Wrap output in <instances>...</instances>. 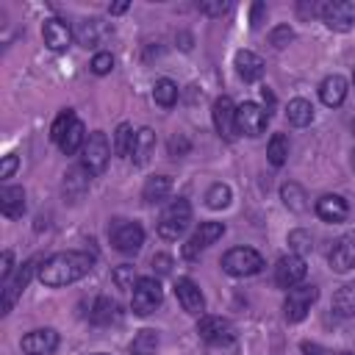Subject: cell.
Returning <instances> with one entry per match:
<instances>
[{"mask_svg": "<svg viewBox=\"0 0 355 355\" xmlns=\"http://www.w3.org/2000/svg\"><path fill=\"white\" fill-rule=\"evenodd\" d=\"M280 197H283V202L291 208V211H305V189L302 186H297V183H286L283 189H280Z\"/></svg>", "mask_w": 355, "mask_h": 355, "instance_id": "cell-36", "label": "cell"}, {"mask_svg": "<svg viewBox=\"0 0 355 355\" xmlns=\"http://www.w3.org/2000/svg\"><path fill=\"white\" fill-rule=\"evenodd\" d=\"M153 100L161 105V108H172L178 103V83L169 80V78H158L155 86H153Z\"/></svg>", "mask_w": 355, "mask_h": 355, "instance_id": "cell-30", "label": "cell"}, {"mask_svg": "<svg viewBox=\"0 0 355 355\" xmlns=\"http://www.w3.org/2000/svg\"><path fill=\"white\" fill-rule=\"evenodd\" d=\"M269 125V111L261 108L258 103L247 100L241 105H236V133L244 136H261Z\"/></svg>", "mask_w": 355, "mask_h": 355, "instance_id": "cell-8", "label": "cell"}, {"mask_svg": "<svg viewBox=\"0 0 355 355\" xmlns=\"http://www.w3.org/2000/svg\"><path fill=\"white\" fill-rule=\"evenodd\" d=\"M164 302V288L155 277H139V283L133 286V297H130V308L139 316H150L158 305Z\"/></svg>", "mask_w": 355, "mask_h": 355, "instance_id": "cell-6", "label": "cell"}, {"mask_svg": "<svg viewBox=\"0 0 355 355\" xmlns=\"http://www.w3.org/2000/svg\"><path fill=\"white\" fill-rule=\"evenodd\" d=\"M89 180H92V175L86 172V166H72L64 175V191H67V197L69 200H78L89 189Z\"/></svg>", "mask_w": 355, "mask_h": 355, "instance_id": "cell-26", "label": "cell"}, {"mask_svg": "<svg viewBox=\"0 0 355 355\" xmlns=\"http://www.w3.org/2000/svg\"><path fill=\"white\" fill-rule=\"evenodd\" d=\"M75 119H78V116H75V111H72V108H64V111L55 116L53 128H50V139H53L55 144H61V139L69 133V128L75 125Z\"/></svg>", "mask_w": 355, "mask_h": 355, "instance_id": "cell-35", "label": "cell"}, {"mask_svg": "<svg viewBox=\"0 0 355 355\" xmlns=\"http://www.w3.org/2000/svg\"><path fill=\"white\" fill-rule=\"evenodd\" d=\"M108 239L111 244L125 252V255H133L141 250L144 244V227L139 222H128V219H114L111 227H108Z\"/></svg>", "mask_w": 355, "mask_h": 355, "instance_id": "cell-5", "label": "cell"}, {"mask_svg": "<svg viewBox=\"0 0 355 355\" xmlns=\"http://www.w3.org/2000/svg\"><path fill=\"white\" fill-rule=\"evenodd\" d=\"M33 269H36V258L25 261V263L17 269V275H11V280H6V283H3V302H0V313H3V316H6V313L14 308L17 297H19V294L25 291V286L31 283Z\"/></svg>", "mask_w": 355, "mask_h": 355, "instance_id": "cell-11", "label": "cell"}, {"mask_svg": "<svg viewBox=\"0 0 355 355\" xmlns=\"http://www.w3.org/2000/svg\"><path fill=\"white\" fill-rule=\"evenodd\" d=\"M153 269H155L158 275H169V269H172V258H169V255H164V252L153 255Z\"/></svg>", "mask_w": 355, "mask_h": 355, "instance_id": "cell-43", "label": "cell"}, {"mask_svg": "<svg viewBox=\"0 0 355 355\" xmlns=\"http://www.w3.org/2000/svg\"><path fill=\"white\" fill-rule=\"evenodd\" d=\"M291 39H294V31H291L288 25H277V28L269 33V42H272L277 50H280V47H286Z\"/></svg>", "mask_w": 355, "mask_h": 355, "instance_id": "cell-40", "label": "cell"}, {"mask_svg": "<svg viewBox=\"0 0 355 355\" xmlns=\"http://www.w3.org/2000/svg\"><path fill=\"white\" fill-rule=\"evenodd\" d=\"M175 297L180 302V308L191 316H202L205 311V297L200 291V286L191 280V277H178L175 280Z\"/></svg>", "mask_w": 355, "mask_h": 355, "instance_id": "cell-14", "label": "cell"}, {"mask_svg": "<svg viewBox=\"0 0 355 355\" xmlns=\"http://www.w3.org/2000/svg\"><path fill=\"white\" fill-rule=\"evenodd\" d=\"M169 191H172V180L166 175H155L144 183L141 197H144V202H161V200H166Z\"/></svg>", "mask_w": 355, "mask_h": 355, "instance_id": "cell-28", "label": "cell"}, {"mask_svg": "<svg viewBox=\"0 0 355 355\" xmlns=\"http://www.w3.org/2000/svg\"><path fill=\"white\" fill-rule=\"evenodd\" d=\"M202 14H208V17H222L227 8H230V3H222V0H216V3H200L197 6Z\"/></svg>", "mask_w": 355, "mask_h": 355, "instance_id": "cell-41", "label": "cell"}, {"mask_svg": "<svg viewBox=\"0 0 355 355\" xmlns=\"http://www.w3.org/2000/svg\"><path fill=\"white\" fill-rule=\"evenodd\" d=\"M316 297H319V288L311 286V283H300V286L288 288L286 302H283V313H286V319H288V322H302V319L308 316L311 305L316 302Z\"/></svg>", "mask_w": 355, "mask_h": 355, "instance_id": "cell-7", "label": "cell"}, {"mask_svg": "<svg viewBox=\"0 0 355 355\" xmlns=\"http://www.w3.org/2000/svg\"><path fill=\"white\" fill-rule=\"evenodd\" d=\"M17 164H19V158L17 155H6L3 158V166H0V178L6 180V178H11L14 175V169H17Z\"/></svg>", "mask_w": 355, "mask_h": 355, "instance_id": "cell-44", "label": "cell"}, {"mask_svg": "<svg viewBox=\"0 0 355 355\" xmlns=\"http://www.w3.org/2000/svg\"><path fill=\"white\" fill-rule=\"evenodd\" d=\"M130 147H133V128L128 122H122L114 133V153L116 155H130Z\"/></svg>", "mask_w": 355, "mask_h": 355, "instance_id": "cell-37", "label": "cell"}, {"mask_svg": "<svg viewBox=\"0 0 355 355\" xmlns=\"http://www.w3.org/2000/svg\"><path fill=\"white\" fill-rule=\"evenodd\" d=\"M352 80H355V72H352Z\"/></svg>", "mask_w": 355, "mask_h": 355, "instance_id": "cell-53", "label": "cell"}, {"mask_svg": "<svg viewBox=\"0 0 355 355\" xmlns=\"http://www.w3.org/2000/svg\"><path fill=\"white\" fill-rule=\"evenodd\" d=\"M197 333H200V338L211 349L225 347V344H233V324L227 319H222V316H200Z\"/></svg>", "mask_w": 355, "mask_h": 355, "instance_id": "cell-10", "label": "cell"}, {"mask_svg": "<svg viewBox=\"0 0 355 355\" xmlns=\"http://www.w3.org/2000/svg\"><path fill=\"white\" fill-rule=\"evenodd\" d=\"M225 236V225L222 222H202L197 230H194V236L183 244V258H189V261H194L197 255H200V250H205V247H211L216 239H222Z\"/></svg>", "mask_w": 355, "mask_h": 355, "instance_id": "cell-13", "label": "cell"}, {"mask_svg": "<svg viewBox=\"0 0 355 355\" xmlns=\"http://www.w3.org/2000/svg\"><path fill=\"white\" fill-rule=\"evenodd\" d=\"M92 355H105V352H92Z\"/></svg>", "mask_w": 355, "mask_h": 355, "instance_id": "cell-52", "label": "cell"}, {"mask_svg": "<svg viewBox=\"0 0 355 355\" xmlns=\"http://www.w3.org/2000/svg\"><path fill=\"white\" fill-rule=\"evenodd\" d=\"M305 272H308V266H305V258L302 255H297V252L283 255L277 261V266H275V283L280 288H294V286L302 283Z\"/></svg>", "mask_w": 355, "mask_h": 355, "instance_id": "cell-12", "label": "cell"}, {"mask_svg": "<svg viewBox=\"0 0 355 355\" xmlns=\"http://www.w3.org/2000/svg\"><path fill=\"white\" fill-rule=\"evenodd\" d=\"M302 352L305 355H324V349L319 344H311V341H302Z\"/></svg>", "mask_w": 355, "mask_h": 355, "instance_id": "cell-47", "label": "cell"}, {"mask_svg": "<svg viewBox=\"0 0 355 355\" xmlns=\"http://www.w3.org/2000/svg\"><path fill=\"white\" fill-rule=\"evenodd\" d=\"M86 139H89V136H86L83 122H80V119H75V125L69 128V133L61 139V144H58V147H61V153H64V155H75L78 150H83Z\"/></svg>", "mask_w": 355, "mask_h": 355, "instance_id": "cell-31", "label": "cell"}, {"mask_svg": "<svg viewBox=\"0 0 355 355\" xmlns=\"http://www.w3.org/2000/svg\"><path fill=\"white\" fill-rule=\"evenodd\" d=\"M222 269L230 277H252L263 269V255L252 247H233L222 255Z\"/></svg>", "mask_w": 355, "mask_h": 355, "instance_id": "cell-3", "label": "cell"}, {"mask_svg": "<svg viewBox=\"0 0 355 355\" xmlns=\"http://www.w3.org/2000/svg\"><path fill=\"white\" fill-rule=\"evenodd\" d=\"M94 266V258L89 252H80V250H64V252H55L50 258L42 261V266L36 269L39 272V280L50 288H61V286H69L80 277H86Z\"/></svg>", "mask_w": 355, "mask_h": 355, "instance_id": "cell-1", "label": "cell"}, {"mask_svg": "<svg viewBox=\"0 0 355 355\" xmlns=\"http://www.w3.org/2000/svg\"><path fill=\"white\" fill-rule=\"evenodd\" d=\"M122 11H128V3H114L111 6V14H122Z\"/></svg>", "mask_w": 355, "mask_h": 355, "instance_id": "cell-48", "label": "cell"}, {"mask_svg": "<svg viewBox=\"0 0 355 355\" xmlns=\"http://www.w3.org/2000/svg\"><path fill=\"white\" fill-rule=\"evenodd\" d=\"M108 33H111V28H105L103 19H97V17L80 19V22L75 25V39H78V44H83V47H97Z\"/></svg>", "mask_w": 355, "mask_h": 355, "instance_id": "cell-20", "label": "cell"}, {"mask_svg": "<svg viewBox=\"0 0 355 355\" xmlns=\"http://www.w3.org/2000/svg\"><path fill=\"white\" fill-rule=\"evenodd\" d=\"M116 311L119 305L111 300V297H97L92 302V311H89V322L92 324H111L116 319Z\"/></svg>", "mask_w": 355, "mask_h": 355, "instance_id": "cell-27", "label": "cell"}, {"mask_svg": "<svg viewBox=\"0 0 355 355\" xmlns=\"http://www.w3.org/2000/svg\"><path fill=\"white\" fill-rule=\"evenodd\" d=\"M11 275H14V252L6 250L3 252V261H0V280L6 283V280H11Z\"/></svg>", "mask_w": 355, "mask_h": 355, "instance_id": "cell-42", "label": "cell"}, {"mask_svg": "<svg viewBox=\"0 0 355 355\" xmlns=\"http://www.w3.org/2000/svg\"><path fill=\"white\" fill-rule=\"evenodd\" d=\"M108 158H111V141L103 130H94L89 133L86 144H83V155H80V166H86V172L94 178L100 175L105 166H108Z\"/></svg>", "mask_w": 355, "mask_h": 355, "instance_id": "cell-4", "label": "cell"}, {"mask_svg": "<svg viewBox=\"0 0 355 355\" xmlns=\"http://www.w3.org/2000/svg\"><path fill=\"white\" fill-rule=\"evenodd\" d=\"M319 97H322V103H324L327 108L341 105L344 97H347V80H344L341 75H327V78L322 80V86H319Z\"/></svg>", "mask_w": 355, "mask_h": 355, "instance_id": "cell-24", "label": "cell"}, {"mask_svg": "<svg viewBox=\"0 0 355 355\" xmlns=\"http://www.w3.org/2000/svg\"><path fill=\"white\" fill-rule=\"evenodd\" d=\"M0 211L8 219H17L25 214V189L22 186H3L0 189Z\"/></svg>", "mask_w": 355, "mask_h": 355, "instance_id": "cell-22", "label": "cell"}, {"mask_svg": "<svg viewBox=\"0 0 355 355\" xmlns=\"http://www.w3.org/2000/svg\"><path fill=\"white\" fill-rule=\"evenodd\" d=\"M338 355H352V352H338Z\"/></svg>", "mask_w": 355, "mask_h": 355, "instance_id": "cell-51", "label": "cell"}, {"mask_svg": "<svg viewBox=\"0 0 355 355\" xmlns=\"http://www.w3.org/2000/svg\"><path fill=\"white\" fill-rule=\"evenodd\" d=\"M319 14H322L324 25L330 31H338V33H347L355 25V6L347 0H327L319 6Z\"/></svg>", "mask_w": 355, "mask_h": 355, "instance_id": "cell-9", "label": "cell"}, {"mask_svg": "<svg viewBox=\"0 0 355 355\" xmlns=\"http://www.w3.org/2000/svg\"><path fill=\"white\" fill-rule=\"evenodd\" d=\"M263 67L266 64H263V58L258 53H252V50H239L236 53V72H239L241 80H247V83L258 80L263 75Z\"/></svg>", "mask_w": 355, "mask_h": 355, "instance_id": "cell-21", "label": "cell"}, {"mask_svg": "<svg viewBox=\"0 0 355 355\" xmlns=\"http://www.w3.org/2000/svg\"><path fill=\"white\" fill-rule=\"evenodd\" d=\"M158 349V333L155 330H139L130 341V355H155Z\"/></svg>", "mask_w": 355, "mask_h": 355, "instance_id": "cell-32", "label": "cell"}, {"mask_svg": "<svg viewBox=\"0 0 355 355\" xmlns=\"http://www.w3.org/2000/svg\"><path fill=\"white\" fill-rule=\"evenodd\" d=\"M19 347H22L25 355H50V352H55V347H58V333H55L53 327L31 330V333L22 336Z\"/></svg>", "mask_w": 355, "mask_h": 355, "instance_id": "cell-15", "label": "cell"}, {"mask_svg": "<svg viewBox=\"0 0 355 355\" xmlns=\"http://www.w3.org/2000/svg\"><path fill=\"white\" fill-rule=\"evenodd\" d=\"M263 11H266V6H263V3H255V6H252V17H250V25H252V28H258V25H261Z\"/></svg>", "mask_w": 355, "mask_h": 355, "instance_id": "cell-46", "label": "cell"}, {"mask_svg": "<svg viewBox=\"0 0 355 355\" xmlns=\"http://www.w3.org/2000/svg\"><path fill=\"white\" fill-rule=\"evenodd\" d=\"M266 158H269L272 166H283V164H286V158H288V139H286L283 133H275V136L269 139V144H266Z\"/></svg>", "mask_w": 355, "mask_h": 355, "instance_id": "cell-33", "label": "cell"}, {"mask_svg": "<svg viewBox=\"0 0 355 355\" xmlns=\"http://www.w3.org/2000/svg\"><path fill=\"white\" fill-rule=\"evenodd\" d=\"M153 150H155V133H153L150 128H139V130L133 133V147H130L133 164H136V166H144V164L150 161Z\"/></svg>", "mask_w": 355, "mask_h": 355, "instance_id": "cell-23", "label": "cell"}, {"mask_svg": "<svg viewBox=\"0 0 355 355\" xmlns=\"http://www.w3.org/2000/svg\"><path fill=\"white\" fill-rule=\"evenodd\" d=\"M261 94H263V100H266V103H269V105H272V103H275V94H272V92H269V89H261Z\"/></svg>", "mask_w": 355, "mask_h": 355, "instance_id": "cell-49", "label": "cell"}, {"mask_svg": "<svg viewBox=\"0 0 355 355\" xmlns=\"http://www.w3.org/2000/svg\"><path fill=\"white\" fill-rule=\"evenodd\" d=\"M211 116H214V128H216V133L222 139H233L236 136V105H233V100L227 94L214 100Z\"/></svg>", "mask_w": 355, "mask_h": 355, "instance_id": "cell-16", "label": "cell"}, {"mask_svg": "<svg viewBox=\"0 0 355 355\" xmlns=\"http://www.w3.org/2000/svg\"><path fill=\"white\" fill-rule=\"evenodd\" d=\"M352 266H355V230L344 233L330 250V269L333 272H349Z\"/></svg>", "mask_w": 355, "mask_h": 355, "instance_id": "cell-18", "label": "cell"}, {"mask_svg": "<svg viewBox=\"0 0 355 355\" xmlns=\"http://www.w3.org/2000/svg\"><path fill=\"white\" fill-rule=\"evenodd\" d=\"M352 169H355V150H352Z\"/></svg>", "mask_w": 355, "mask_h": 355, "instance_id": "cell-50", "label": "cell"}, {"mask_svg": "<svg viewBox=\"0 0 355 355\" xmlns=\"http://www.w3.org/2000/svg\"><path fill=\"white\" fill-rule=\"evenodd\" d=\"M111 277H114V286H116V288H122V291H133V286L139 283V277H136V269H133L130 263H122V266H116Z\"/></svg>", "mask_w": 355, "mask_h": 355, "instance_id": "cell-38", "label": "cell"}, {"mask_svg": "<svg viewBox=\"0 0 355 355\" xmlns=\"http://www.w3.org/2000/svg\"><path fill=\"white\" fill-rule=\"evenodd\" d=\"M189 222H191V205H189L186 197H178V200H172V202L161 211V219H158V236L166 239V241L180 239V236L186 233Z\"/></svg>", "mask_w": 355, "mask_h": 355, "instance_id": "cell-2", "label": "cell"}, {"mask_svg": "<svg viewBox=\"0 0 355 355\" xmlns=\"http://www.w3.org/2000/svg\"><path fill=\"white\" fill-rule=\"evenodd\" d=\"M286 119H288L294 128H305V125L313 122V105H311L308 100H302V97H294V100H288V105H286Z\"/></svg>", "mask_w": 355, "mask_h": 355, "instance_id": "cell-25", "label": "cell"}, {"mask_svg": "<svg viewBox=\"0 0 355 355\" xmlns=\"http://www.w3.org/2000/svg\"><path fill=\"white\" fill-rule=\"evenodd\" d=\"M349 214V205L341 194H324L316 200V216L322 222H344Z\"/></svg>", "mask_w": 355, "mask_h": 355, "instance_id": "cell-19", "label": "cell"}, {"mask_svg": "<svg viewBox=\"0 0 355 355\" xmlns=\"http://www.w3.org/2000/svg\"><path fill=\"white\" fill-rule=\"evenodd\" d=\"M230 186L227 183H214L208 191H205V205L208 208H214V211H222V208H227L230 205Z\"/></svg>", "mask_w": 355, "mask_h": 355, "instance_id": "cell-34", "label": "cell"}, {"mask_svg": "<svg viewBox=\"0 0 355 355\" xmlns=\"http://www.w3.org/2000/svg\"><path fill=\"white\" fill-rule=\"evenodd\" d=\"M89 67H92L94 75H108L114 69V55L111 53H94V58H92Z\"/></svg>", "mask_w": 355, "mask_h": 355, "instance_id": "cell-39", "label": "cell"}, {"mask_svg": "<svg viewBox=\"0 0 355 355\" xmlns=\"http://www.w3.org/2000/svg\"><path fill=\"white\" fill-rule=\"evenodd\" d=\"M42 36H44V44H47L50 50L61 53V50H67V47L72 44L75 31H72V28H69L64 19L50 17V19H44V22H42Z\"/></svg>", "mask_w": 355, "mask_h": 355, "instance_id": "cell-17", "label": "cell"}, {"mask_svg": "<svg viewBox=\"0 0 355 355\" xmlns=\"http://www.w3.org/2000/svg\"><path fill=\"white\" fill-rule=\"evenodd\" d=\"M186 150H189V141H186L183 136H180V139H169V153H172V155H183Z\"/></svg>", "mask_w": 355, "mask_h": 355, "instance_id": "cell-45", "label": "cell"}, {"mask_svg": "<svg viewBox=\"0 0 355 355\" xmlns=\"http://www.w3.org/2000/svg\"><path fill=\"white\" fill-rule=\"evenodd\" d=\"M333 311L336 316H355V283H347L333 294Z\"/></svg>", "mask_w": 355, "mask_h": 355, "instance_id": "cell-29", "label": "cell"}]
</instances>
